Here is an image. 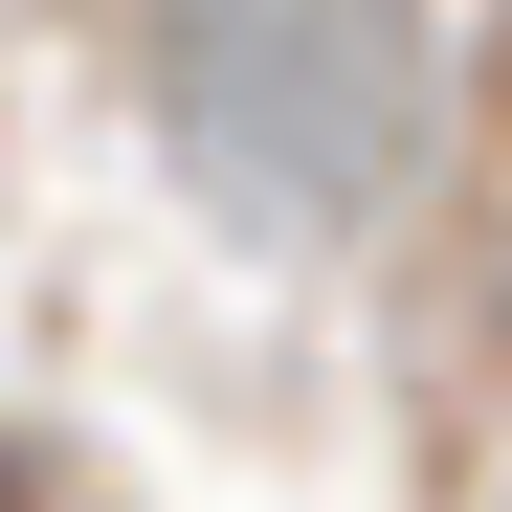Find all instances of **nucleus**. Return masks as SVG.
<instances>
[{"label":"nucleus","mask_w":512,"mask_h":512,"mask_svg":"<svg viewBox=\"0 0 512 512\" xmlns=\"http://www.w3.org/2000/svg\"><path fill=\"white\" fill-rule=\"evenodd\" d=\"M423 0H156V134L268 245H334L423 156Z\"/></svg>","instance_id":"f257e3e1"},{"label":"nucleus","mask_w":512,"mask_h":512,"mask_svg":"<svg viewBox=\"0 0 512 512\" xmlns=\"http://www.w3.org/2000/svg\"><path fill=\"white\" fill-rule=\"evenodd\" d=\"M0 512H67V490H45V468H23V446H0Z\"/></svg>","instance_id":"f03ea898"}]
</instances>
